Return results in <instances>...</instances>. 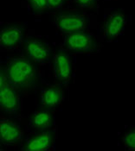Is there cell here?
Segmentation results:
<instances>
[{
  "label": "cell",
  "mask_w": 135,
  "mask_h": 151,
  "mask_svg": "<svg viewBox=\"0 0 135 151\" xmlns=\"http://www.w3.org/2000/svg\"><path fill=\"white\" fill-rule=\"evenodd\" d=\"M21 127L8 118L0 119V143L4 146H13L22 138Z\"/></svg>",
  "instance_id": "cell-7"
},
{
  "label": "cell",
  "mask_w": 135,
  "mask_h": 151,
  "mask_svg": "<svg viewBox=\"0 0 135 151\" xmlns=\"http://www.w3.org/2000/svg\"><path fill=\"white\" fill-rule=\"evenodd\" d=\"M47 9L50 11H58L62 9L67 3L68 0H46Z\"/></svg>",
  "instance_id": "cell-15"
},
{
  "label": "cell",
  "mask_w": 135,
  "mask_h": 151,
  "mask_svg": "<svg viewBox=\"0 0 135 151\" xmlns=\"http://www.w3.org/2000/svg\"><path fill=\"white\" fill-rule=\"evenodd\" d=\"M74 4L79 9H90L92 8L96 0H72Z\"/></svg>",
  "instance_id": "cell-16"
},
{
  "label": "cell",
  "mask_w": 135,
  "mask_h": 151,
  "mask_svg": "<svg viewBox=\"0 0 135 151\" xmlns=\"http://www.w3.org/2000/svg\"><path fill=\"white\" fill-rule=\"evenodd\" d=\"M126 18L124 13L114 12L107 17L104 26V37L106 39H113L124 32L126 27Z\"/></svg>",
  "instance_id": "cell-9"
},
{
  "label": "cell",
  "mask_w": 135,
  "mask_h": 151,
  "mask_svg": "<svg viewBox=\"0 0 135 151\" xmlns=\"http://www.w3.org/2000/svg\"><path fill=\"white\" fill-rule=\"evenodd\" d=\"M41 103L47 109H52L60 105L63 99V90L58 86H50L43 89L41 95Z\"/></svg>",
  "instance_id": "cell-11"
},
{
  "label": "cell",
  "mask_w": 135,
  "mask_h": 151,
  "mask_svg": "<svg viewBox=\"0 0 135 151\" xmlns=\"http://www.w3.org/2000/svg\"><path fill=\"white\" fill-rule=\"evenodd\" d=\"M25 52L30 61L45 64L49 59L51 50L44 42L38 39H30L25 43Z\"/></svg>",
  "instance_id": "cell-8"
},
{
  "label": "cell",
  "mask_w": 135,
  "mask_h": 151,
  "mask_svg": "<svg viewBox=\"0 0 135 151\" xmlns=\"http://www.w3.org/2000/svg\"><path fill=\"white\" fill-rule=\"evenodd\" d=\"M20 106L17 90L6 82L0 88V109L7 114H16L19 111Z\"/></svg>",
  "instance_id": "cell-6"
},
{
  "label": "cell",
  "mask_w": 135,
  "mask_h": 151,
  "mask_svg": "<svg viewBox=\"0 0 135 151\" xmlns=\"http://www.w3.org/2000/svg\"><path fill=\"white\" fill-rule=\"evenodd\" d=\"M53 70L55 79L60 83L67 84L73 73V61L65 52H58L53 57Z\"/></svg>",
  "instance_id": "cell-5"
},
{
  "label": "cell",
  "mask_w": 135,
  "mask_h": 151,
  "mask_svg": "<svg viewBox=\"0 0 135 151\" xmlns=\"http://www.w3.org/2000/svg\"><path fill=\"white\" fill-rule=\"evenodd\" d=\"M56 130L48 129L39 131L26 141L24 150L27 151H49L55 150V140Z\"/></svg>",
  "instance_id": "cell-4"
},
{
  "label": "cell",
  "mask_w": 135,
  "mask_h": 151,
  "mask_svg": "<svg viewBox=\"0 0 135 151\" xmlns=\"http://www.w3.org/2000/svg\"><path fill=\"white\" fill-rule=\"evenodd\" d=\"M53 24L63 34L85 31L89 25V19L84 13L76 11H62L53 17Z\"/></svg>",
  "instance_id": "cell-2"
},
{
  "label": "cell",
  "mask_w": 135,
  "mask_h": 151,
  "mask_svg": "<svg viewBox=\"0 0 135 151\" xmlns=\"http://www.w3.org/2000/svg\"><path fill=\"white\" fill-rule=\"evenodd\" d=\"M4 72L7 82L17 90L31 88L36 81V68L28 59H12Z\"/></svg>",
  "instance_id": "cell-1"
},
{
  "label": "cell",
  "mask_w": 135,
  "mask_h": 151,
  "mask_svg": "<svg viewBox=\"0 0 135 151\" xmlns=\"http://www.w3.org/2000/svg\"><path fill=\"white\" fill-rule=\"evenodd\" d=\"M62 47L76 54H94L97 51L98 45L94 36L85 30L67 34Z\"/></svg>",
  "instance_id": "cell-3"
},
{
  "label": "cell",
  "mask_w": 135,
  "mask_h": 151,
  "mask_svg": "<svg viewBox=\"0 0 135 151\" xmlns=\"http://www.w3.org/2000/svg\"><path fill=\"white\" fill-rule=\"evenodd\" d=\"M7 82L6 79V75H5V72L0 68V88Z\"/></svg>",
  "instance_id": "cell-17"
},
{
  "label": "cell",
  "mask_w": 135,
  "mask_h": 151,
  "mask_svg": "<svg viewBox=\"0 0 135 151\" xmlns=\"http://www.w3.org/2000/svg\"><path fill=\"white\" fill-rule=\"evenodd\" d=\"M31 12L36 15H40L47 10L46 0H26Z\"/></svg>",
  "instance_id": "cell-13"
},
{
  "label": "cell",
  "mask_w": 135,
  "mask_h": 151,
  "mask_svg": "<svg viewBox=\"0 0 135 151\" xmlns=\"http://www.w3.org/2000/svg\"><path fill=\"white\" fill-rule=\"evenodd\" d=\"M23 34L17 26H8L0 30V47L14 50L22 44Z\"/></svg>",
  "instance_id": "cell-10"
},
{
  "label": "cell",
  "mask_w": 135,
  "mask_h": 151,
  "mask_svg": "<svg viewBox=\"0 0 135 151\" xmlns=\"http://www.w3.org/2000/svg\"><path fill=\"white\" fill-rule=\"evenodd\" d=\"M123 143L126 149L134 150L135 149V131L134 128L127 131L123 137Z\"/></svg>",
  "instance_id": "cell-14"
},
{
  "label": "cell",
  "mask_w": 135,
  "mask_h": 151,
  "mask_svg": "<svg viewBox=\"0 0 135 151\" xmlns=\"http://www.w3.org/2000/svg\"><path fill=\"white\" fill-rule=\"evenodd\" d=\"M0 150H2V149H1V148H0Z\"/></svg>",
  "instance_id": "cell-18"
},
{
  "label": "cell",
  "mask_w": 135,
  "mask_h": 151,
  "mask_svg": "<svg viewBox=\"0 0 135 151\" xmlns=\"http://www.w3.org/2000/svg\"><path fill=\"white\" fill-rule=\"evenodd\" d=\"M55 124V119L52 112L48 110L38 111L34 112L30 117L29 125L36 131H43L51 128Z\"/></svg>",
  "instance_id": "cell-12"
}]
</instances>
